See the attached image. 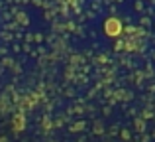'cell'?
<instances>
[{"label":"cell","instance_id":"obj_1","mask_svg":"<svg viewBox=\"0 0 155 142\" xmlns=\"http://www.w3.org/2000/svg\"><path fill=\"white\" fill-rule=\"evenodd\" d=\"M122 32H124V24H122L120 18H116V16L106 18V22H104V34L108 36V38H118V36H122Z\"/></svg>","mask_w":155,"mask_h":142}]
</instances>
